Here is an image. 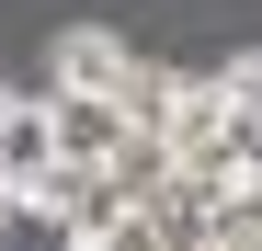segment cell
Masks as SVG:
<instances>
[{
	"label": "cell",
	"instance_id": "obj_3",
	"mask_svg": "<svg viewBox=\"0 0 262 251\" xmlns=\"http://www.w3.org/2000/svg\"><path fill=\"white\" fill-rule=\"evenodd\" d=\"M69 251H160V228L137 217V205H114V194L92 183V205L69 217Z\"/></svg>",
	"mask_w": 262,
	"mask_h": 251
},
{
	"label": "cell",
	"instance_id": "obj_6",
	"mask_svg": "<svg viewBox=\"0 0 262 251\" xmlns=\"http://www.w3.org/2000/svg\"><path fill=\"white\" fill-rule=\"evenodd\" d=\"M0 228H12V183H0Z\"/></svg>",
	"mask_w": 262,
	"mask_h": 251
},
{
	"label": "cell",
	"instance_id": "obj_1",
	"mask_svg": "<svg viewBox=\"0 0 262 251\" xmlns=\"http://www.w3.org/2000/svg\"><path fill=\"white\" fill-rule=\"evenodd\" d=\"M125 80H137V46H125L114 23H69L46 46V80L34 92H80V103H125Z\"/></svg>",
	"mask_w": 262,
	"mask_h": 251
},
{
	"label": "cell",
	"instance_id": "obj_2",
	"mask_svg": "<svg viewBox=\"0 0 262 251\" xmlns=\"http://www.w3.org/2000/svg\"><path fill=\"white\" fill-rule=\"evenodd\" d=\"M46 137H57L69 172H103V160L125 149V114L114 103H80V92H46Z\"/></svg>",
	"mask_w": 262,
	"mask_h": 251
},
{
	"label": "cell",
	"instance_id": "obj_7",
	"mask_svg": "<svg viewBox=\"0 0 262 251\" xmlns=\"http://www.w3.org/2000/svg\"><path fill=\"white\" fill-rule=\"evenodd\" d=\"M0 103H12V80H0Z\"/></svg>",
	"mask_w": 262,
	"mask_h": 251
},
{
	"label": "cell",
	"instance_id": "obj_4",
	"mask_svg": "<svg viewBox=\"0 0 262 251\" xmlns=\"http://www.w3.org/2000/svg\"><path fill=\"white\" fill-rule=\"evenodd\" d=\"M80 205H92V172H69V160H46V172L12 183V217H57V228H69Z\"/></svg>",
	"mask_w": 262,
	"mask_h": 251
},
{
	"label": "cell",
	"instance_id": "obj_5",
	"mask_svg": "<svg viewBox=\"0 0 262 251\" xmlns=\"http://www.w3.org/2000/svg\"><path fill=\"white\" fill-rule=\"evenodd\" d=\"M205 80H216V103H262V46H239L228 69H205Z\"/></svg>",
	"mask_w": 262,
	"mask_h": 251
}]
</instances>
